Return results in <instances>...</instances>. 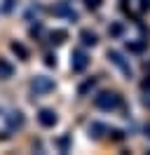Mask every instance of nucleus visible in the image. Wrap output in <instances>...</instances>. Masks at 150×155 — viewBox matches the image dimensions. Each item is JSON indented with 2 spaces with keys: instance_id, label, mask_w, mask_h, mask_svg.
<instances>
[{
  "instance_id": "obj_1",
  "label": "nucleus",
  "mask_w": 150,
  "mask_h": 155,
  "mask_svg": "<svg viewBox=\"0 0 150 155\" xmlns=\"http://www.w3.org/2000/svg\"><path fill=\"white\" fill-rule=\"evenodd\" d=\"M40 120H42V125H52V122H54V117H52L49 110H42V117H40Z\"/></svg>"
}]
</instances>
